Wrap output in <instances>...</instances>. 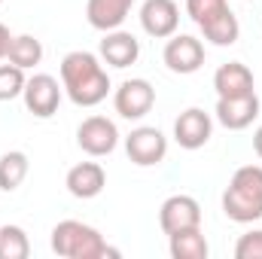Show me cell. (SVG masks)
Wrapping results in <instances>:
<instances>
[{"instance_id": "6da1fadb", "label": "cell", "mask_w": 262, "mask_h": 259, "mask_svg": "<svg viewBox=\"0 0 262 259\" xmlns=\"http://www.w3.org/2000/svg\"><path fill=\"white\" fill-rule=\"evenodd\" d=\"M61 85L76 107H98L113 89L101 55L85 49H73L61 58Z\"/></svg>"}, {"instance_id": "7a4b0ae2", "label": "cell", "mask_w": 262, "mask_h": 259, "mask_svg": "<svg viewBox=\"0 0 262 259\" xmlns=\"http://www.w3.org/2000/svg\"><path fill=\"white\" fill-rule=\"evenodd\" d=\"M223 213L232 223L262 220V165H244L232 174L223 192Z\"/></svg>"}, {"instance_id": "3957f363", "label": "cell", "mask_w": 262, "mask_h": 259, "mask_svg": "<svg viewBox=\"0 0 262 259\" xmlns=\"http://www.w3.org/2000/svg\"><path fill=\"white\" fill-rule=\"evenodd\" d=\"M52 250L64 259H107L119 256V250H113L104 235L79 220H61L52 229Z\"/></svg>"}, {"instance_id": "277c9868", "label": "cell", "mask_w": 262, "mask_h": 259, "mask_svg": "<svg viewBox=\"0 0 262 259\" xmlns=\"http://www.w3.org/2000/svg\"><path fill=\"white\" fill-rule=\"evenodd\" d=\"M186 15L213 46H235L241 37L238 15L229 9L226 0H186Z\"/></svg>"}, {"instance_id": "5b68a950", "label": "cell", "mask_w": 262, "mask_h": 259, "mask_svg": "<svg viewBox=\"0 0 262 259\" xmlns=\"http://www.w3.org/2000/svg\"><path fill=\"white\" fill-rule=\"evenodd\" d=\"M61 95H64V85H61L55 76H49V73H34V76L25 82V92H21L28 113L37 116V119L55 116L58 107H61Z\"/></svg>"}, {"instance_id": "8992f818", "label": "cell", "mask_w": 262, "mask_h": 259, "mask_svg": "<svg viewBox=\"0 0 262 259\" xmlns=\"http://www.w3.org/2000/svg\"><path fill=\"white\" fill-rule=\"evenodd\" d=\"M113 107L122 119L128 122H137L143 119L152 107H156V89L149 79L143 76H134V79H125L116 92H113Z\"/></svg>"}, {"instance_id": "52a82bcc", "label": "cell", "mask_w": 262, "mask_h": 259, "mask_svg": "<svg viewBox=\"0 0 262 259\" xmlns=\"http://www.w3.org/2000/svg\"><path fill=\"white\" fill-rule=\"evenodd\" d=\"M76 146L92 156V159H101V156H110L116 146H119V128L113 119L107 116H89L79 122L76 128Z\"/></svg>"}, {"instance_id": "ba28073f", "label": "cell", "mask_w": 262, "mask_h": 259, "mask_svg": "<svg viewBox=\"0 0 262 259\" xmlns=\"http://www.w3.org/2000/svg\"><path fill=\"white\" fill-rule=\"evenodd\" d=\"M162 61H165V67L171 73L189 76V73L201 70V64H204V43L198 37H192V34H174L165 43Z\"/></svg>"}, {"instance_id": "9c48e42d", "label": "cell", "mask_w": 262, "mask_h": 259, "mask_svg": "<svg viewBox=\"0 0 262 259\" xmlns=\"http://www.w3.org/2000/svg\"><path fill=\"white\" fill-rule=\"evenodd\" d=\"M159 226L165 235H177L186 229H201V204L192 195H171L159 207Z\"/></svg>"}, {"instance_id": "30bf717a", "label": "cell", "mask_w": 262, "mask_h": 259, "mask_svg": "<svg viewBox=\"0 0 262 259\" xmlns=\"http://www.w3.org/2000/svg\"><path fill=\"white\" fill-rule=\"evenodd\" d=\"M125 153H128V159L134 165L152 168V165L165 162V156H168V137L159 128H152V125H140V128H134L125 137Z\"/></svg>"}, {"instance_id": "8fae6325", "label": "cell", "mask_w": 262, "mask_h": 259, "mask_svg": "<svg viewBox=\"0 0 262 259\" xmlns=\"http://www.w3.org/2000/svg\"><path fill=\"white\" fill-rule=\"evenodd\" d=\"M140 28L156 37V40H168L177 34L180 28V6L174 0H143L140 6Z\"/></svg>"}, {"instance_id": "7c38bea8", "label": "cell", "mask_w": 262, "mask_h": 259, "mask_svg": "<svg viewBox=\"0 0 262 259\" xmlns=\"http://www.w3.org/2000/svg\"><path fill=\"white\" fill-rule=\"evenodd\" d=\"M213 116L223 128L229 131H244L250 128L259 116V95H244V98H216Z\"/></svg>"}, {"instance_id": "4fadbf2b", "label": "cell", "mask_w": 262, "mask_h": 259, "mask_svg": "<svg viewBox=\"0 0 262 259\" xmlns=\"http://www.w3.org/2000/svg\"><path fill=\"white\" fill-rule=\"evenodd\" d=\"M213 137V116L204 113L201 107H189L177 116L174 122V140L183 149H201Z\"/></svg>"}, {"instance_id": "5bb4252c", "label": "cell", "mask_w": 262, "mask_h": 259, "mask_svg": "<svg viewBox=\"0 0 262 259\" xmlns=\"http://www.w3.org/2000/svg\"><path fill=\"white\" fill-rule=\"evenodd\" d=\"M213 89H216V98H244V95L256 92V79H253V70L247 64L229 61V64L216 67Z\"/></svg>"}, {"instance_id": "9a60e30c", "label": "cell", "mask_w": 262, "mask_h": 259, "mask_svg": "<svg viewBox=\"0 0 262 259\" xmlns=\"http://www.w3.org/2000/svg\"><path fill=\"white\" fill-rule=\"evenodd\" d=\"M137 58H140V40H137L134 34L122 31V28L104 34V40H101V61H104V64L125 70V67H131Z\"/></svg>"}, {"instance_id": "2e32d148", "label": "cell", "mask_w": 262, "mask_h": 259, "mask_svg": "<svg viewBox=\"0 0 262 259\" xmlns=\"http://www.w3.org/2000/svg\"><path fill=\"white\" fill-rule=\"evenodd\" d=\"M64 186L73 198H82V201L98 198L104 192V186H107V171L98 162H79V165H73L67 171Z\"/></svg>"}, {"instance_id": "e0dca14e", "label": "cell", "mask_w": 262, "mask_h": 259, "mask_svg": "<svg viewBox=\"0 0 262 259\" xmlns=\"http://www.w3.org/2000/svg\"><path fill=\"white\" fill-rule=\"evenodd\" d=\"M134 9V0H89L85 3V18L95 31H116L125 25V18Z\"/></svg>"}, {"instance_id": "ac0fdd59", "label": "cell", "mask_w": 262, "mask_h": 259, "mask_svg": "<svg viewBox=\"0 0 262 259\" xmlns=\"http://www.w3.org/2000/svg\"><path fill=\"white\" fill-rule=\"evenodd\" d=\"M28 171H31L28 153H21V149L3 153V156H0V189H3V192H15V189L25 183Z\"/></svg>"}, {"instance_id": "d6986e66", "label": "cell", "mask_w": 262, "mask_h": 259, "mask_svg": "<svg viewBox=\"0 0 262 259\" xmlns=\"http://www.w3.org/2000/svg\"><path fill=\"white\" fill-rule=\"evenodd\" d=\"M168 250L174 259H207L210 247H207V238L201 229H186V232H177V235H168Z\"/></svg>"}, {"instance_id": "ffe728a7", "label": "cell", "mask_w": 262, "mask_h": 259, "mask_svg": "<svg viewBox=\"0 0 262 259\" xmlns=\"http://www.w3.org/2000/svg\"><path fill=\"white\" fill-rule=\"evenodd\" d=\"M6 61L15 64V67H21V70H31V67H37L43 61V43H40L34 34H18V37H12V46H9Z\"/></svg>"}, {"instance_id": "44dd1931", "label": "cell", "mask_w": 262, "mask_h": 259, "mask_svg": "<svg viewBox=\"0 0 262 259\" xmlns=\"http://www.w3.org/2000/svg\"><path fill=\"white\" fill-rule=\"evenodd\" d=\"M31 241L21 226H0V259H28Z\"/></svg>"}, {"instance_id": "7402d4cb", "label": "cell", "mask_w": 262, "mask_h": 259, "mask_svg": "<svg viewBox=\"0 0 262 259\" xmlns=\"http://www.w3.org/2000/svg\"><path fill=\"white\" fill-rule=\"evenodd\" d=\"M25 82H28V76H25V70H21V67L0 64V104H3V101L18 98V95L25 92Z\"/></svg>"}, {"instance_id": "603a6c76", "label": "cell", "mask_w": 262, "mask_h": 259, "mask_svg": "<svg viewBox=\"0 0 262 259\" xmlns=\"http://www.w3.org/2000/svg\"><path fill=\"white\" fill-rule=\"evenodd\" d=\"M235 259H262V229H250L238 238Z\"/></svg>"}, {"instance_id": "cb8c5ba5", "label": "cell", "mask_w": 262, "mask_h": 259, "mask_svg": "<svg viewBox=\"0 0 262 259\" xmlns=\"http://www.w3.org/2000/svg\"><path fill=\"white\" fill-rule=\"evenodd\" d=\"M9 46H12V34H9V28L0 21V61L9 55Z\"/></svg>"}, {"instance_id": "d4e9b609", "label": "cell", "mask_w": 262, "mask_h": 259, "mask_svg": "<svg viewBox=\"0 0 262 259\" xmlns=\"http://www.w3.org/2000/svg\"><path fill=\"white\" fill-rule=\"evenodd\" d=\"M253 149H256V156L262 159V125L253 131Z\"/></svg>"}, {"instance_id": "484cf974", "label": "cell", "mask_w": 262, "mask_h": 259, "mask_svg": "<svg viewBox=\"0 0 262 259\" xmlns=\"http://www.w3.org/2000/svg\"><path fill=\"white\" fill-rule=\"evenodd\" d=\"M0 3H3V0H0Z\"/></svg>"}]
</instances>
